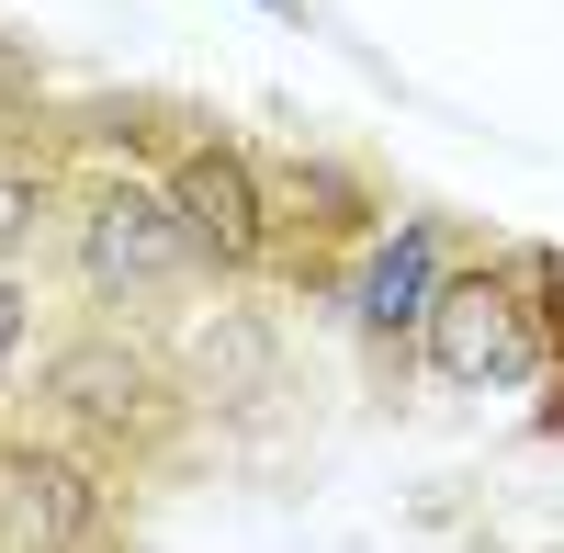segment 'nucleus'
<instances>
[{
    "label": "nucleus",
    "instance_id": "f257e3e1",
    "mask_svg": "<svg viewBox=\"0 0 564 553\" xmlns=\"http://www.w3.org/2000/svg\"><path fill=\"white\" fill-rule=\"evenodd\" d=\"M417 339H430V361L452 384H520L542 361V328H531V305H520L508 271H463V283H441Z\"/></svg>",
    "mask_w": 564,
    "mask_h": 553
},
{
    "label": "nucleus",
    "instance_id": "f03ea898",
    "mask_svg": "<svg viewBox=\"0 0 564 553\" xmlns=\"http://www.w3.org/2000/svg\"><path fill=\"white\" fill-rule=\"evenodd\" d=\"M181 260H204V249H193V226H181L170 204L124 193V181L90 193V215H79V283L90 294H159Z\"/></svg>",
    "mask_w": 564,
    "mask_h": 553
},
{
    "label": "nucleus",
    "instance_id": "7ed1b4c3",
    "mask_svg": "<svg viewBox=\"0 0 564 553\" xmlns=\"http://www.w3.org/2000/svg\"><path fill=\"white\" fill-rule=\"evenodd\" d=\"M102 531V486H90L57 441H0V553H79Z\"/></svg>",
    "mask_w": 564,
    "mask_h": 553
},
{
    "label": "nucleus",
    "instance_id": "20e7f679",
    "mask_svg": "<svg viewBox=\"0 0 564 553\" xmlns=\"http://www.w3.org/2000/svg\"><path fill=\"white\" fill-rule=\"evenodd\" d=\"M170 215L193 226V249H204V260H226V271H249V260L271 249L260 170H249L238 148H181V170H170Z\"/></svg>",
    "mask_w": 564,
    "mask_h": 553
},
{
    "label": "nucleus",
    "instance_id": "39448f33",
    "mask_svg": "<svg viewBox=\"0 0 564 553\" xmlns=\"http://www.w3.org/2000/svg\"><path fill=\"white\" fill-rule=\"evenodd\" d=\"M430 260H441V238H430V226H395V238L361 260V328H372V339L430 328Z\"/></svg>",
    "mask_w": 564,
    "mask_h": 553
},
{
    "label": "nucleus",
    "instance_id": "423d86ee",
    "mask_svg": "<svg viewBox=\"0 0 564 553\" xmlns=\"http://www.w3.org/2000/svg\"><path fill=\"white\" fill-rule=\"evenodd\" d=\"M23 339H34V305H23V283H0V384L23 373Z\"/></svg>",
    "mask_w": 564,
    "mask_h": 553
},
{
    "label": "nucleus",
    "instance_id": "0eeeda50",
    "mask_svg": "<svg viewBox=\"0 0 564 553\" xmlns=\"http://www.w3.org/2000/svg\"><path fill=\"white\" fill-rule=\"evenodd\" d=\"M34 238V181H0V260H23Z\"/></svg>",
    "mask_w": 564,
    "mask_h": 553
}]
</instances>
